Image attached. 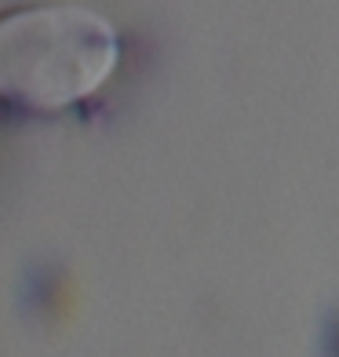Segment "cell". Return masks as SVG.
<instances>
[{"mask_svg":"<svg viewBox=\"0 0 339 357\" xmlns=\"http://www.w3.org/2000/svg\"><path fill=\"white\" fill-rule=\"evenodd\" d=\"M113 26L77 4L0 15V102L55 113L95 95L117 66Z\"/></svg>","mask_w":339,"mask_h":357,"instance_id":"6da1fadb","label":"cell"}]
</instances>
